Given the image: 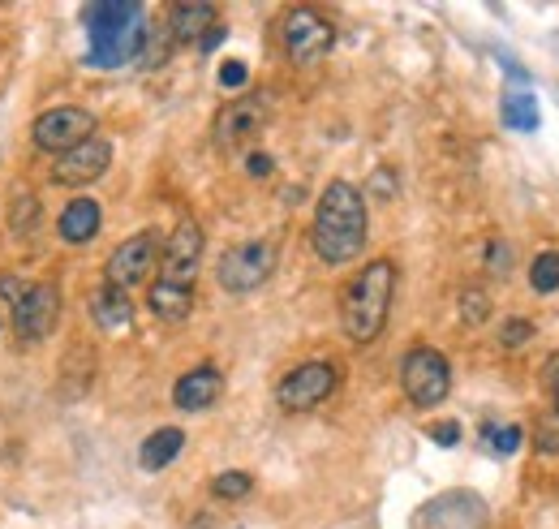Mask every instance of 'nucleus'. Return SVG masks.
<instances>
[{
  "instance_id": "obj_26",
  "label": "nucleus",
  "mask_w": 559,
  "mask_h": 529,
  "mask_svg": "<svg viewBox=\"0 0 559 529\" xmlns=\"http://www.w3.org/2000/svg\"><path fill=\"white\" fill-rule=\"evenodd\" d=\"M529 336H534V323L529 319H508L504 327H499V345L504 349H521Z\"/></svg>"
},
{
  "instance_id": "obj_12",
  "label": "nucleus",
  "mask_w": 559,
  "mask_h": 529,
  "mask_svg": "<svg viewBox=\"0 0 559 529\" xmlns=\"http://www.w3.org/2000/svg\"><path fill=\"white\" fill-rule=\"evenodd\" d=\"M108 164H112V147L99 134H91L86 142H78V147H69L65 155H56L52 181L56 185H91L108 173Z\"/></svg>"
},
{
  "instance_id": "obj_23",
  "label": "nucleus",
  "mask_w": 559,
  "mask_h": 529,
  "mask_svg": "<svg viewBox=\"0 0 559 529\" xmlns=\"http://www.w3.org/2000/svg\"><path fill=\"white\" fill-rule=\"evenodd\" d=\"M250 486H254V478L246 469H224V474L211 482V491L220 499H241V495H250Z\"/></svg>"
},
{
  "instance_id": "obj_15",
  "label": "nucleus",
  "mask_w": 559,
  "mask_h": 529,
  "mask_svg": "<svg viewBox=\"0 0 559 529\" xmlns=\"http://www.w3.org/2000/svg\"><path fill=\"white\" fill-rule=\"evenodd\" d=\"M220 18H215V5L207 0H181V5L168 9V31L172 44H203V35L215 31Z\"/></svg>"
},
{
  "instance_id": "obj_13",
  "label": "nucleus",
  "mask_w": 559,
  "mask_h": 529,
  "mask_svg": "<svg viewBox=\"0 0 559 529\" xmlns=\"http://www.w3.org/2000/svg\"><path fill=\"white\" fill-rule=\"evenodd\" d=\"M56 314H61V293L52 284H31V293L13 306V327L26 340H43V336H52Z\"/></svg>"
},
{
  "instance_id": "obj_27",
  "label": "nucleus",
  "mask_w": 559,
  "mask_h": 529,
  "mask_svg": "<svg viewBox=\"0 0 559 529\" xmlns=\"http://www.w3.org/2000/svg\"><path fill=\"white\" fill-rule=\"evenodd\" d=\"M538 448L559 456V418H555V413H547V418L538 422Z\"/></svg>"
},
{
  "instance_id": "obj_21",
  "label": "nucleus",
  "mask_w": 559,
  "mask_h": 529,
  "mask_svg": "<svg viewBox=\"0 0 559 529\" xmlns=\"http://www.w3.org/2000/svg\"><path fill=\"white\" fill-rule=\"evenodd\" d=\"M529 284L534 293H555L559 289V250H542L534 267H529Z\"/></svg>"
},
{
  "instance_id": "obj_5",
  "label": "nucleus",
  "mask_w": 559,
  "mask_h": 529,
  "mask_svg": "<svg viewBox=\"0 0 559 529\" xmlns=\"http://www.w3.org/2000/svg\"><path fill=\"white\" fill-rule=\"evenodd\" d=\"M280 39H284V52H289L293 65H319L327 52L336 44V31L332 22L323 18L319 9L310 5H297L280 18Z\"/></svg>"
},
{
  "instance_id": "obj_9",
  "label": "nucleus",
  "mask_w": 559,
  "mask_h": 529,
  "mask_svg": "<svg viewBox=\"0 0 559 529\" xmlns=\"http://www.w3.org/2000/svg\"><path fill=\"white\" fill-rule=\"evenodd\" d=\"M198 263H203V228L194 220H181L168 233L164 250H160V280L181 284V289H194Z\"/></svg>"
},
{
  "instance_id": "obj_1",
  "label": "nucleus",
  "mask_w": 559,
  "mask_h": 529,
  "mask_svg": "<svg viewBox=\"0 0 559 529\" xmlns=\"http://www.w3.org/2000/svg\"><path fill=\"white\" fill-rule=\"evenodd\" d=\"M314 254L323 263H353L366 246V198L349 181H332L319 198L310 228Z\"/></svg>"
},
{
  "instance_id": "obj_25",
  "label": "nucleus",
  "mask_w": 559,
  "mask_h": 529,
  "mask_svg": "<svg viewBox=\"0 0 559 529\" xmlns=\"http://www.w3.org/2000/svg\"><path fill=\"white\" fill-rule=\"evenodd\" d=\"M486 439H491L495 452L508 456V452H516L525 443V431H521V426H486Z\"/></svg>"
},
{
  "instance_id": "obj_18",
  "label": "nucleus",
  "mask_w": 559,
  "mask_h": 529,
  "mask_svg": "<svg viewBox=\"0 0 559 529\" xmlns=\"http://www.w3.org/2000/svg\"><path fill=\"white\" fill-rule=\"evenodd\" d=\"M147 306L155 319L164 323H185L194 310V289H181V284H168V280H155L151 293H147Z\"/></svg>"
},
{
  "instance_id": "obj_4",
  "label": "nucleus",
  "mask_w": 559,
  "mask_h": 529,
  "mask_svg": "<svg viewBox=\"0 0 559 529\" xmlns=\"http://www.w3.org/2000/svg\"><path fill=\"white\" fill-rule=\"evenodd\" d=\"M400 388H405V396L418 409L443 405V396L452 392V366H448V357H443L439 349H426V345L409 349L405 362H400Z\"/></svg>"
},
{
  "instance_id": "obj_2",
  "label": "nucleus",
  "mask_w": 559,
  "mask_h": 529,
  "mask_svg": "<svg viewBox=\"0 0 559 529\" xmlns=\"http://www.w3.org/2000/svg\"><path fill=\"white\" fill-rule=\"evenodd\" d=\"M82 26H86V39H91L86 61L95 69H117V65L142 56L147 13H142V5H134V0H99V5H86Z\"/></svg>"
},
{
  "instance_id": "obj_14",
  "label": "nucleus",
  "mask_w": 559,
  "mask_h": 529,
  "mask_svg": "<svg viewBox=\"0 0 559 529\" xmlns=\"http://www.w3.org/2000/svg\"><path fill=\"white\" fill-rule=\"evenodd\" d=\"M224 392V375L215 366H194L185 370L177 379V388H172V405L185 409V413H198V409H211L215 400Z\"/></svg>"
},
{
  "instance_id": "obj_3",
  "label": "nucleus",
  "mask_w": 559,
  "mask_h": 529,
  "mask_svg": "<svg viewBox=\"0 0 559 529\" xmlns=\"http://www.w3.org/2000/svg\"><path fill=\"white\" fill-rule=\"evenodd\" d=\"M392 293H396V263L392 259H375L353 276V284L344 289V302H340V323H344V336H349L353 345H370V340L383 332L387 310H392Z\"/></svg>"
},
{
  "instance_id": "obj_30",
  "label": "nucleus",
  "mask_w": 559,
  "mask_h": 529,
  "mask_svg": "<svg viewBox=\"0 0 559 529\" xmlns=\"http://www.w3.org/2000/svg\"><path fill=\"white\" fill-rule=\"evenodd\" d=\"M26 293H31V284H26V280H18V276H0V297H5V302L18 306Z\"/></svg>"
},
{
  "instance_id": "obj_24",
  "label": "nucleus",
  "mask_w": 559,
  "mask_h": 529,
  "mask_svg": "<svg viewBox=\"0 0 559 529\" xmlns=\"http://www.w3.org/2000/svg\"><path fill=\"white\" fill-rule=\"evenodd\" d=\"M461 319L469 327H482L486 319H491V297H486L482 289H465L461 293Z\"/></svg>"
},
{
  "instance_id": "obj_31",
  "label": "nucleus",
  "mask_w": 559,
  "mask_h": 529,
  "mask_svg": "<svg viewBox=\"0 0 559 529\" xmlns=\"http://www.w3.org/2000/svg\"><path fill=\"white\" fill-rule=\"evenodd\" d=\"M430 439H435L439 448H456V439H461V426H456V422H439L435 431H430Z\"/></svg>"
},
{
  "instance_id": "obj_28",
  "label": "nucleus",
  "mask_w": 559,
  "mask_h": 529,
  "mask_svg": "<svg viewBox=\"0 0 559 529\" xmlns=\"http://www.w3.org/2000/svg\"><path fill=\"white\" fill-rule=\"evenodd\" d=\"M246 78H250V69L241 65V61H224V65H220V87L237 91V87H246Z\"/></svg>"
},
{
  "instance_id": "obj_8",
  "label": "nucleus",
  "mask_w": 559,
  "mask_h": 529,
  "mask_svg": "<svg viewBox=\"0 0 559 529\" xmlns=\"http://www.w3.org/2000/svg\"><path fill=\"white\" fill-rule=\"evenodd\" d=\"M336 379L340 375H336L332 362H301L280 379L276 400H280V409H289V413L314 409V405H323V400L336 392Z\"/></svg>"
},
{
  "instance_id": "obj_32",
  "label": "nucleus",
  "mask_w": 559,
  "mask_h": 529,
  "mask_svg": "<svg viewBox=\"0 0 559 529\" xmlns=\"http://www.w3.org/2000/svg\"><path fill=\"white\" fill-rule=\"evenodd\" d=\"M547 388H551V400H555V418H559V353L551 357V362H547Z\"/></svg>"
},
{
  "instance_id": "obj_22",
  "label": "nucleus",
  "mask_w": 559,
  "mask_h": 529,
  "mask_svg": "<svg viewBox=\"0 0 559 529\" xmlns=\"http://www.w3.org/2000/svg\"><path fill=\"white\" fill-rule=\"evenodd\" d=\"M39 216V198L31 190H13V207H9V224L13 233H31Z\"/></svg>"
},
{
  "instance_id": "obj_17",
  "label": "nucleus",
  "mask_w": 559,
  "mask_h": 529,
  "mask_svg": "<svg viewBox=\"0 0 559 529\" xmlns=\"http://www.w3.org/2000/svg\"><path fill=\"white\" fill-rule=\"evenodd\" d=\"M99 224H104V211H99L95 198H74V203L61 211V220H56V233H61L69 246H86V241H95Z\"/></svg>"
},
{
  "instance_id": "obj_19",
  "label": "nucleus",
  "mask_w": 559,
  "mask_h": 529,
  "mask_svg": "<svg viewBox=\"0 0 559 529\" xmlns=\"http://www.w3.org/2000/svg\"><path fill=\"white\" fill-rule=\"evenodd\" d=\"M181 448H185V435L177 431V426H160L155 435H147L142 439V452H138V461H142V469H164V465H172L181 456Z\"/></svg>"
},
{
  "instance_id": "obj_29",
  "label": "nucleus",
  "mask_w": 559,
  "mask_h": 529,
  "mask_svg": "<svg viewBox=\"0 0 559 529\" xmlns=\"http://www.w3.org/2000/svg\"><path fill=\"white\" fill-rule=\"evenodd\" d=\"M512 263V250H508V241H491V250H486V267L495 271V276H504Z\"/></svg>"
},
{
  "instance_id": "obj_10",
  "label": "nucleus",
  "mask_w": 559,
  "mask_h": 529,
  "mask_svg": "<svg viewBox=\"0 0 559 529\" xmlns=\"http://www.w3.org/2000/svg\"><path fill=\"white\" fill-rule=\"evenodd\" d=\"M95 130V117L86 108H74V104H61L52 112H43V117L35 121V147L48 151V155H65L69 147H78V142H86Z\"/></svg>"
},
{
  "instance_id": "obj_11",
  "label": "nucleus",
  "mask_w": 559,
  "mask_h": 529,
  "mask_svg": "<svg viewBox=\"0 0 559 529\" xmlns=\"http://www.w3.org/2000/svg\"><path fill=\"white\" fill-rule=\"evenodd\" d=\"M160 237L155 233H134L108 254V284L112 289H134L151 276V267L160 263Z\"/></svg>"
},
{
  "instance_id": "obj_33",
  "label": "nucleus",
  "mask_w": 559,
  "mask_h": 529,
  "mask_svg": "<svg viewBox=\"0 0 559 529\" xmlns=\"http://www.w3.org/2000/svg\"><path fill=\"white\" fill-rule=\"evenodd\" d=\"M271 168H276V164H271V155H250V160H246V173L250 177H267Z\"/></svg>"
},
{
  "instance_id": "obj_20",
  "label": "nucleus",
  "mask_w": 559,
  "mask_h": 529,
  "mask_svg": "<svg viewBox=\"0 0 559 529\" xmlns=\"http://www.w3.org/2000/svg\"><path fill=\"white\" fill-rule=\"evenodd\" d=\"M504 121L512 125V130H521V134H534L538 130V104H534V95H529V91L504 95Z\"/></svg>"
},
{
  "instance_id": "obj_16",
  "label": "nucleus",
  "mask_w": 559,
  "mask_h": 529,
  "mask_svg": "<svg viewBox=\"0 0 559 529\" xmlns=\"http://www.w3.org/2000/svg\"><path fill=\"white\" fill-rule=\"evenodd\" d=\"M91 314H95V323L112 336H121V332L134 327V302H129L125 289H112V284L91 293Z\"/></svg>"
},
{
  "instance_id": "obj_34",
  "label": "nucleus",
  "mask_w": 559,
  "mask_h": 529,
  "mask_svg": "<svg viewBox=\"0 0 559 529\" xmlns=\"http://www.w3.org/2000/svg\"><path fill=\"white\" fill-rule=\"evenodd\" d=\"M220 39H224V26H215V31H207V35H203V52H211L215 44H220Z\"/></svg>"
},
{
  "instance_id": "obj_7",
  "label": "nucleus",
  "mask_w": 559,
  "mask_h": 529,
  "mask_svg": "<svg viewBox=\"0 0 559 529\" xmlns=\"http://www.w3.org/2000/svg\"><path fill=\"white\" fill-rule=\"evenodd\" d=\"M267 117H271V104L267 95H237L233 104H224V112L215 117V147L220 151H241L267 130Z\"/></svg>"
},
{
  "instance_id": "obj_6",
  "label": "nucleus",
  "mask_w": 559,
  "mask_h": 529,
  "mask_svg": "<svg viewBox=\"0 0 559 529\" xmlns=\"http://www.w3.org/2000/svg\"><path fill=\"white\" fill-rule=\"evenodd\" d=\"M271 271H276V246L271 241H241V246L224 250L215 276H220V289L228 293H254L258 284L271 280Z\"/></svg>"
}]
</instances>
